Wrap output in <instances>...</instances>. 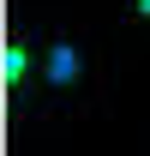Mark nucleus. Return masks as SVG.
Masks as SVG:
<instances>
[{"label": "nucleus", "instance_id": "nucleus-1", "mask_svg": "<svg viewBox=\"0 0 150 156\" xmlns=\"http://www.w3.org/2000/svg\"><path fill=\"white\" fill-rule=\"evenodd\" d=\"M96 84V54L90 42L78 36V30H54V36L42 42V66H36V90L42 96H84Z\"/></svg>", "mask_w": 150, "mask_h": 156}, {"label": "nucleus", "instance_id": "nucleus-2", "mask_svg": "<svg viewBox=\"0 0 150 156\" xmlns=\"http://www.w3.org/2000/svg\"><path fill=\"white\" fill-rule=\"evenodd\" d=\"M36 66H42V42L36 36H12L0 48V90L6 96H30L36 90Z\"/></svg>", "mask_w": 150, "mask_h": 156}, {"label": "nucleus", "instance_id": "nucleus-3", "mask_svg": "<svg viewBox=\"0 0 150 156\" xmlns=\"http://www.w3.org/2000/svg\"><path fill=\"white\" fill-rule=\"evenodd\" d=\"M120 12H126L132 24H150V0H120Z\"/></svg>", "mask_w": 150, "mask_h": 156}]
</instances>
